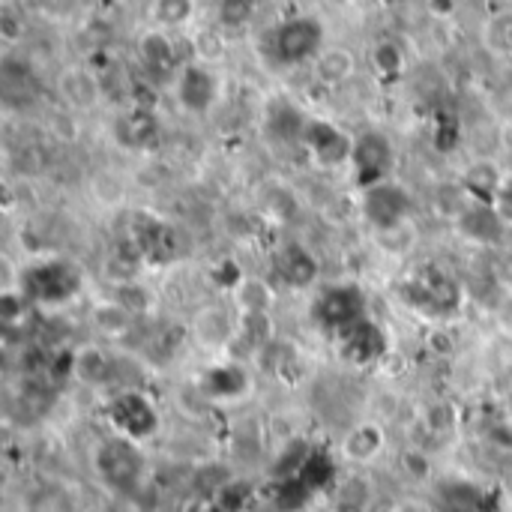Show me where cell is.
<instances>
[{"label": "cell", "instance_id": "obj_1", "mask_svg": "<svg viewBox=\"0 0 512 512\" xmlns=\"http://www.w3.org/2000/svg\"><path fill=\"white\" fill-rule=\"evenodd\" d=\"M399 297L414 312H420L426 318H450L462 306V288H459V282L450 273H444L441 267H432V264L414 270L402 282Z\"/></svg>", "mask_w": 512, "mask_h": 512}, {"label": "cell", "instance_id": "obj_2", "mask_svg": "<svg viewBox=\"0 0 512 512\" xmlns=\"http://www.w3.org/2000/svg\"><path fill=\"white\" fill-rule=\"evenodd\" d=\"M81 285H84V276L69 261H42L24 270L21 276V294L30 303H42V306H60L78 297Z\"/></svg>", "mask_w": 512, "mask_h": 512}, {"label": "cell", "instance_id": "obj_3", "mask_svg": "<svg viewBox=\"0 0 512 512\" xmlns=\"http://www.w3.org/2000/svg\"><path fill=\"white\" fill-rule=\"evenodd\" d=\"M312 318L315 324L330 333L333 339H339L342 333H348L354 324L366 321V294L357 288V285H336V288H327L318 300H315V309H312Z\"/></svg>", "mask_w": 512, "mask_h": 512}, {"label": "cell", "instance_id": "obj_4", "mask_svg": "<svg viewBox=\"0 0 512 512\" xmlns=\"http://www.w3.org/2000/svg\"><path fill=\"white\" fill-rule=\"evenodd\" d=\"M396 153L387 135L381 132H363L360 138H354V150H351V168H354V183L360 189H372L384 180H390Z\"/></svg>", "mask_w": 512, "mask_h": 512}, {"label": "cell", "instance_id": "obj_5", "mask_svg": "<svg viewBox=\"0 0 512 512\" xmlns=\"http://www.w3.org/2000/svg\"><path fill=\"white\" fill-rule=\"evenodd\" d=\"M108 420L126 441H147L159 429V414L144 393L126 390L108 402Z\"/></svg>", "mask_w": 512, "mask_h": 512}, {"label": "cell", "instance_id": "obj_6", "mask_svg": "<svg viewBox=\"0 0 512 512\" xmlns=\"http://www.w3.org/2000/svg\"><path fill=\"white\" fill-rule=\"evenodd\" d=\"M321 42H324V27L312 15H300V18L285 21L276 30V39H273L276 57L282 63H303L309 57H318Z\"/></svg>", "mask_w": 512, "mask_h": 512}, {"label": "cell", "instance_id": "obj_7", "mask_svg": "<svg viewBox=\"0 0 512 512\" xmlns=\"http://www.w3.org/2000/svg\"><path fill=\"white\" fill-rule=\"evenodd\" d=\"M363 213L378 231H396L411 213V195L399 183L384 180L372 189H363Z\"/></svg>", "mask_w": 512, "mask_h": 512}, {"label": "cell", "instance_id": "obj_8", "mask_svg": "<svg viewBox=\"0 0 512 512\" xmlns=\"http://www.w3.org/2000/svg\"><path fill=\"white\" fill-rule=\"evenodd\" d=\"M339 351H342V360H348L351 366H372L378 360L387 357L390 351V339L384 333L381 324H375L372 318L354 324L348 333H342L339 339Z\"/></svg>", "mask_w": 512, "mask_h": 512}, {"label": "cell", "instance_id": "obj_9", "mask_svg": "<svg viewBox=\"0 0 512 512\" xmlns=\"http://www.w3.org/2000/svg\"><path fill=\"white\" fill-rule=\"evenodd\" d=\"M132 240L138 246V255L150 264H171L177 258L174 228L150 213H138L132 219Z\"/></svg>", "mask_w": 512, "mask_h": 512}, {"label": "cell", "instance_id": "obj_10", "mask_svg": "<svg viewBox=\"0 0 512 512\" xmlns=\"http://www.w3.org/2000/svg\"><path fill=\"white\" fill-rule=\"evenodd\" d=\"M303 144L315 156V162L327 168L351 162V150H354V138H348L339 126L327 120H309L303 132Z\"/></svg>", "mask_w": 512, "mask_h": 512}, {"label": "cell", "instance_id": "obj_11", "mask_svg": "<svg viewBox=\"0 0 512 512\" xmlns=\"http://www.w3.org/2000/svg\"><path fill=\"white\" fill-rule=\"evenodd\" d=\"M96 465H99L102 477L117 489L135 486V480L141 474V456L135 450V441H126V438H114V441L102 444Z\"/></svg>", "mask_w": 512, "mask_h": 512}, {"label": "cell", "instance_id": "obj_12", "mask_svg": "<svg viewBox=\"0 0 512 512\" xmlns=\"http://www.w3.org/2000/svg\"><path fill=\"white\" fill-rule=\"evenodd\" d=\"M216 93H219V81L207 69V63H189V66H183L180 81H177V96H180V105L186 111L207 114L213 108V102H216Z\"/></svg>", "mask_w": 512, "mask_h": 512}, {"label": "cell", "instance_id": "obj_13", "mask_svg": "<svg viewBox=\"0 0 512 512\" xmlns=\"http://www.w3.org/2000/svg\"><path fill=\"white\" fill-rule=\"evenodd\" d=\"M273 276L288 288H309L318 279V261L306 246L285 243L273 258Z\"/></svg>", "mask_w": 512, "mask_h": 512}, {"label": "cell", "instance_id": "obj_14", "mask_svg": "<svg viewBox=\"0 0 512 512\" xmlns=\"http://www.w3.org/2000/svg\"><path fill=\"white\" fill-rule=\"evenodd\" d=\"M504 222H507V219L501 216L498 207L477 201L474 207H468V210L459 216V231H462L468 240H474V243H498L501 234H504Z\"/></svg>", "mask_w": 512, "mask_h": 512}, {"label": "cell", "instance_id": "obj_15", "mask_svg": "<svg viewBox=\"0 0 512 512\" xmlns=\"http://www.w3.org/2000/svg\"><path fill=\"white\" fill-rule=\"evenodd\" d=\"M117 141L129 150H141V147H150L159 135V123L156 117L147 111V108H135V111H126L117 117Z\"/></svg>", "mask_w": 512, "mask_h": 512}, {"label": "cell", "instance_id": "obj_16", "mask_svg": "<svg viewBox=\"0 0 512 512\" xmlns=\"http://www.w3.org/2000/svg\"><path fill=\"white\" fill-rule=\"evenodd\" d=\"M138 54H141V63L156 72V75H171L174 66H177V48L174 42L168 39V30H150L141 36V45H138Z\"/></svg>", "mask_w": 512, "mask_h": 512}, {"label": "cell", "instance_id": "obj_17", "mask_svg": "<svg viewBox=\"0 0 512 512\" xmlns=\"http://www.w3.org/2000/svg\"><path fill=\"white\" fill-rule=\"evenodd\" d=\"M354 54L348 51V48H342V45H336V48H324V51H318V57H315V72H318V78L324 81V84H342L345 78H351L354 75Z\"/></svg>", "mask_w": 512, "mask_h": 512}, {"label": "cell", "instance_id": "obj_18", "mask_svg": "<svg viewBox=\"0 0 512 512\" xmlns=\"http://www.w3.org/2000/svg\"><path fill=\"white\" fill-rule=\"evenodd\" d=\"M246 387V372L237 366H216L204 375V393L210 399H237Z\"/></svg>", "mask_w": 512, "mask_h": 512}, {"label": "cell", "instance_id": "obj_19", "mask_svg": "<svg viewBox=\"0 0 512 512\" xmlns=\"http://www.w3.org/2000/svg\"><path fill=\"white\" fill-rule=\"evenodd\" d=\"M384 450V432L375 423H363L348 432L345 438V456L354 462H372Z\"/></svg>", "mask_w": 512, "mask_h": 512}, {"label": "cell", "instance_id": "obj_20", "mask_svg": "<svg viewBox=\"0 0 512 512\" xmlns=\"http://www.w3.org/2000/svg\"><path fill=\"white\" fill-rule=\"evenodd\" d=\"M501 186H504V177H501V171H498L492 162H477V165H471L468 174H465V189H468L477 201H483V204L498 201Z\"/></svg>", "mask_w": 512, "mask_h": 512}, {"label": "cell", "instance_id": "obj_21", "mask_svg": "<svg viewBox=\"0 0 512 512\" xmlns=\"http://www.w3.org/2000/svg\"><path fill=\"white\" fill-rule=\"evenodd\" d=\"M195 15V0H153L150 3V21L159 30L183 27Z\"/></svg>", "mask_w": 512, "mask_h": 512}, {"label": "cell", "instance_id": "obj_22", "mask_svg": "<svg viewBox=\"0 0 512 512\" xmlns=\"http://www.w3.org/2000/svg\"><path fill=\"white\" fill-rule=\"evenodd\" d=\"M60 87H63V93H66V99H69L72 105H90V102L96 99V81H93L87 72H81V69L63 72Z\"/></svg>", "mask_w": 512, "mask_h": 512}, {"label": "cell", "instance_id": "obj_23", "mask_svg": "<svg viewBox=\"0 0 512 512\" xmlns=\"http://www.w3.org/2000/svg\"><path fill=\"white\" fill-rule=\"evenodd\" d=\"M255 15V0H219V24L243 27Z\"/></svg>", "mask_w": 512, "mask_h": 512}, {"label": "cell", "instance_id": "obj_24", "mask_svg": "<svg viewBox=\"0 0 512 512\" xmlns=\"http://www.w3.org/2000/svg\"><path fill=\"white\" fill-rule=\"evenodd\" d=\"M375 66H378L384 75L399 72V69H402V51H399L393 42H381V45L375 48Z\"/></svg>", "mask_w": 512, "mask_h": 512}, {"label": "cell", "instance_id": "obj_25", "mask_svg": "<svg viewBox=\"0 0 512 512\" xmlns=\"http://www.w3.org/2000/svg\"><path fill=\"white\" fill-rule=\"evenodd\" d=\"M498 210L507 222H512V177H504V186L498 192Z\"/></svg>", "mask_w": 512, "mask_h": 512}, {"label": "cell", "instance_id": "obj_26", "mask_svg": "<svg viewBox=\"0 0 512 512\" xmlns=\"http://www.w3.org/2000/svg\"><path fill=\"white\" fill-rule=\"evenodd\" d=\"M501 24V39H504V51L512 57V15H501L498 18Z\"/></svg>", "mask_w": 512, "mask_h": 512}, {"label": "cell", "instance_id": "obj_27", "mask_svg": "<svg viewBox=\"0 0 512 512\" xmlns=\"http://www.w3.org/2000/svg\"><path fill=\"white\" fill-rule=\"evenodd\" d=\"M429 9L435 15H450L456 9V0H429Z\"/></svg>", "mask_w": 512, "mask_h": 512}, {"label": "cell", "instance_id": "obj_28", "mask_svg": "<svg viewBox=\"0 0 512 512\" xmlns=\"http://www.w3.org/2000/svg\"><path fill=\"white\" fill-rule=\"evenodd\" d=\"M348 3H366V0H348Z\"/></svg>", "mask_w": 512, "mask_h": 512}]
</instances>
